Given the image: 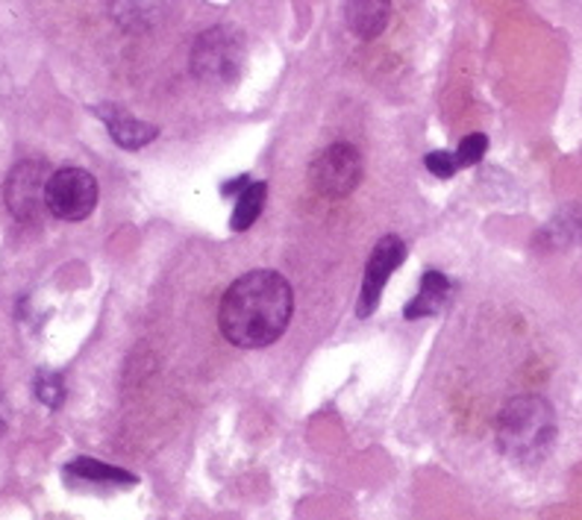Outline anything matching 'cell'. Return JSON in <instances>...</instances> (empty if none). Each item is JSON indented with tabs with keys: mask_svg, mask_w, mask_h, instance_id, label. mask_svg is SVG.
<instances>
[{
	"mask_svg": "<svg viewBox=\"0 0 582 520\" xmlns=\"http://www.w3.org/2000/svg\"><path fill=\"white\" fill-rule=\"evenodd\" d=\"M95 115H100V119H103V124H107L112 141H115V145L124 150L148 148L150 141L159 136V129L153 127V124L133 119L127 109H121V107H109V103L107 107H95Z\"/></svg>",
	"mask_w": 582,
	"mask_h": 520,
	"instance_id": "ba28073f",
	"label": "cell"
},
{
	"mask_svg": "<svg viewBox=\"0 0 582 520\" xmlns=\"http://www.w3.org/2000/svg\"><path fill=\"white\" fill-rule=\"evenodd\" d=\"M388 15H392V3H385V0H380V3H374V0L347 3V24L362 39L380 36L385 24H388Z\"/></svg>",
	"mask_w": 582,
	"mask_h": 520,
	"instance_id": "30bf717a",
	"label": "cell"
},
{
	"mask_svg": "<svg viewBox=\"0 0 582 520\" xmlns=\"http://www.w3.org/2000/svg\"><path fill=\"white\" fill-rule=\"evenodd\" d=\"M450 288H454V283H450L442 271H426V274L421 276V292L406 304V321L433 318V314L442 312Z\"/></svg>",
	"mask_w": 582,
	"mask_h": 520,
	"instance_id": "9c48e42d",
	"label": "cell"
},
{
	"mask_svg": "<svg viewBox=\"0 0 582 520\" xmlns=\"http://www.w3.org/2000/svg\"><path fill=\"white\" fill-rule=\"evenodd\" d=\"M556 438V414L544 397L527 394L504 406L497 418V444L509 459L530 465L547 456Z\"/></svg>",
	"mask_w": 582,
	"mask_h": 520,
	"instance_id": "7a4b0ae2",
	"label": "cell"
},
{
	"mask_svg": "<svg viewBox=\"0 0 582 520\" xmlns=\"http://www.w3.org/2000/svg\"><path fill=\"white\" fill-rule=\"evenodd\" d=\"M485 150H488V138H485L483 133L465 136L462 141H459V150H456V165L459 168L476 165V162L485 157Z\"/></svg>",
	"mask_w": 582,
	"mask_h": 520,
	"instance_id": "5bb4252c",
	"label": "cell"
},
{
	"mask_svg": "<svg viewBox=\"0 0 582 520\" xmlns=\"http://www.w3.org/2000/svg\"><path fill=\"white\" fill-rule=\"evenodd\" d=\"M406 259V242L400 236H383L376 242L368 259L366 280H362V292H359V304H356V314L368 318L376 312V306L383 300V288L388 283V276L395 274L397 268L404 265Z\"/></svg>",
	"mask_w": 582,
	"mask_h": 520,
	"instance_id": "52a82bcc",
	"label": "cell"
},
{
	"mask_svg": "<svg viewBox=\"0 0 582 520\" xmlns=\"http://www.w3.org/2000/svg\"><path fill=\"white\" fill-rule=\"evenodd\" d=\"M424 162L438 179L456 177V171H459V165H456V157H450L447 150H435V153H426Z\"/></svg>",
	"mask_w": 582,
	"mask_h": 520,
	"instance_id": "9a60e30c",
	"label": "cell"
},
{
	"mask_svg": "<svg viewBox=\"0 0 582 520\" xmlns=\"http://www.w3.org/2000/svg\"><path fill=\"white\" fill-rule=\"evenodd\" d=\"M48 165L39 159H27L12 168L7 179V207L18 221H36L48 209Z\"/></svg>",
	"mask_w": 582,
	"mask_h": 520,
	"instance_id": "8992f818",
	"label": "cell"
},
{
	"mask_svg": "<svg viewBox=\"0 0 582 520\" xmlns=\"http://www.w3.org/2000/svg\"><path fill=\"white\" fill-rule=\"evenodd\" d=\"M245 65V39L233 27H209L195 45L191 69L203 83H233Z\"/></svg>",
	"mask_w": 582,
	"mask_h": 520,
	"instance_id": "3957f363",
	"label": "cell"
},
{
	"mask_svg": "<svg viewBox=\"0 0 582 520\" xmlns=\"http://www.w3.org/2000/svg\"><path fill=\"white\" fill-rule=\"evenodd\" d=\"M98 179L86 168H60L50 174L48 212L60 221H86L98 207Z\"/></svg>",
	"mask_w": 582,
	"mask_h": 520,
	"instance_id": "277c9868",
	"label": "cell"
},
{
	"mask_svg": "<svg viewBox=\"0 0 582 520\" xmlns=\"http://www.w3.org/2000/svg\"><path fill=\"white\" fill-rule=\"evenodd\" d=\"M362 183V153L338 141L312 162V186L324 197H347Z\"/></svg>",
	"mask_w": 582,
	"mask_h": 520,
	"instance_id": "5b68a950",
	"label": "cell"
},
{
	"mask_svg": "<svg viewBox=\"0 0 582 520\" xmlns=\"http://www.w3.org/2000/svg\"><path fill=\"white\" fill-rule=\"evenodd\" d=\"M247 186H250V179L238 177V179H230V183H224V186H221V191H224V197H236V195H242Z\"/></svg>",
	"mask_w": 582,
	"mask_h": 520,
	"instance_id": "2e32d148",
	"label": "cell"
},
{
	"mask_svg": "<svg viewBox=\"0 0 582 520\" xmlns=\"http://www.w3.org/2000/svg\"><path fill=\"white\" fill-rule=\"evenodd\" d=\"M265 197H268L265 183H250V186L236 197V209H233V221H230V226H233L236 233L250 230V226L257 224V218L262 215V209H265Z\"/></svg>",
	"mask_w": 582,
	"mask_h": 520,
	"instance_id": "7c38bea8",
	"label": "cell"
},
{
	"mask_svg": "<svg viewBox=\"0 0 582 520\" xmlns=\"http://www.w3.org/2000/svg\"><path fill=\"white\" fill-rule=\"evenodd\" d=\"M295 312L292 285L276 271H250L230 285L218 309V326L230 344L259 350L286 333Z\"/></svg>",
	"mask_w": 582,
	"mask_h": 520,
	"instance_id": "6da1fadb",
	"label": "cell"
},
{
	"mask_svg": "<svg viewBox=\"0 0 582 520\" xmlns=\"http://www.w3.org/2000/svg\"><path fill=\"white\" fill-rule=\"evenodd\" d=\"M65 473L74 476V480L86 482H112V485H136V476L129 471H121V468H112V465H103V461L95 459H74L65 465Z\"/></svg>",
	"mask_w": 582,
	"mask_h": 520,
	"instance_id": "8fae6325",
	"label": "cell"
},
{
	"mask_svg": "<svg viewBox=\"0 0 582 520\" xmlns=\"http://www.w3.org/2000/svg\"><path fill=\"white\" fill-rule=\"evenodd\" d=\"M36 397H39L48 409H60L62 400H65V385H62V376L53 371H41L36 376Z\"/></svg>",
	"mask_w": 582,
	"mask_h": 520,
	"instance_id": "4fadbf2b",
	"label": "cell"
},
{
	"mask_svg": "<svg viewBox=\"0 0 582 520\" xmlns=\"http://www.w3.org/2000/svg\"><path fill=\"white\" fill-rule=\"evenodd\" d=\"M3 430H7V403L0 397V435H3Z\"/></svg>",
	"mask_w": 582,
	"mask_h": 520,
	"instance_id": "e0dca14e",
	"label": "cell"
}]
</instances>
